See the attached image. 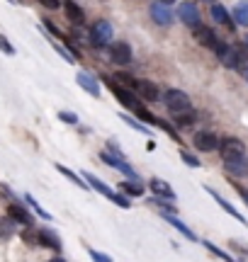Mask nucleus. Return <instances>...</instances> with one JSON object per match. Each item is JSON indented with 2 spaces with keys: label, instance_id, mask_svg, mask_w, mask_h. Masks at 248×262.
<instances>
[{
  "label": "nucleus",
  "instance_id": "18",
  "mask_svg": "<svg viewBox=\"0 0 248 262\" xmlns=\"http://www.w3.org/2000/svg\"><path fill=\"white\" fill-rule=\"evenodd\" d=\"M161 216H163V221H168V224H171L173 228H175V231H178L180 235H185L188 241H192V243L197 241V235H195V231H192V228H188V226L182 224V221H180V219H178L175 214H161Z\"/></svg>",
  "mask_w": 248,
  "mask_h": 262
},
{
  "label": "nucleus",
  "instance_id": "48",
  "mask_svg": "<svg viewBox=\"0 0 248 262\" xmlns=\"http://www.w3.org/2000/svg\"><path fill=\"white\" fill-rule=\"evenodd\" d=\"M10 3H12V0H10Z\"/></svg>",
  "mask_w": 248,
  "mask_h": 262
},
{
  "label": "nucleus",
  "instance_id": "32",
  "mask_svg": "<svg viewBox=\"0 0 248 262\" xmlns=\"http://www.w3.org/2000/svg\"><path fill=\"white\" fill-rule=\"evenodd\" d=\"M156 126H161V129L166 131V134H168L173 141H180V134L175 131V126H171V124L166 122V119H158V122H156Z\"/></svg>",
  "mask_w": 248,
  "mask_h": 262
},
{
  "label": "nucleus",
  "instance_id": "45",
  "mask_svg": "<svg viewBox=\"0 0 248 262\" xmlns=\"http://www.w3.org/2000/svg\"><path fill=\"white\" fill-rule=\"evenodd\" d=\"M158 3H163V5H173L175 0H158Z\"/></svg>",
  "mask_w": 248,
  "mask_h": 262
},
{
  "label": "nucleus",
  "instance_id": "33",
  "mask_svg": "<svg viewBox=\"0 0 248 262\" xmlns=\"http://www.w3.org/2000/svg\"><path fill=\"white\" fill-rule=\"evenodd\" d=\"M180 160L188 165V168H200V158L192 156V153H188V150H180Z\"/></svg>",
  "mask_w": 248,
  "mask_h": 262
},
{
  "label": "nucleus",
  "instance_id": "1",
  "mask_svg": "<svg viewBox=\"0 0 248 262\" xmlns=\"http://www.w3.org/2000/svg\"><path fill=\"white\" fill-rule=\"evenodd\" d=\"M105 85L110 88V93L115 95V97L124 104V107H127V110H132L134 114H139L141 110H146V107L141 104L143 100H141V97H139L136 93H134V88H127V85L117 83L115 78H105Z\"/></svg>",
  "mask_w": 248,
  "mask_h": 262
},
{
  "label": "nucleus",
  "instance_id": "38",
  "mask_svg": "<svg viewBox=\"0 0 248 262\" xmlns=\"http://www.w3.org/2000/svg\"><path fill=\"white\" fill-rule=\"evenodd\" d=\"M112 204H117V206H122V209H129V206H132V202H129V196L124 194H119V192H117L115 194V199H112Z\"/></svg>",
  "mask_w": 248,
  "mask_h": 262
},
{
  "label": "nucleus",
  "instance_id": "7",
  "mask_svg": "<svg viewBox=\"0 0 248 262\" xmlns=\"http://www.w3.org/2000/svg\"><path fill=\"white\" fill-rule=\"evenodd\" d=\"M219 156L221 160H229V158H236V156H246V143L236 136H224L219 141Z\"/></svg>",
  "mask_w": 248,
  "mask_h": 262
},
{
  "label": "nucleus",
  "instance_id": "37",
  "mask_svg": "<svg viewBox=\"0 0 248 262\" xmlns=\"http://www.w3.org/2000/svg\"><path fill=\"white\" fill-rule=\"evenodd\" d=\"M0 51H3V54H8V56H12V54H15V47L8 41V37H5V34H0Z\"/></svg>",
  "mask_w": 248,
  "mask_h": 262
},
{
  "label": "nucleus",
  "instance_id": "10",
  "mask_svg": "<svg viewBox=\"0 0 248 262\" xmlns=\"http://www.w3.org/2000/svg\"><path fill=\"white\" fill-rule=\"evenodd\" d=\"M224 168L229 178H248V156H236V158L224 160Z\"/></svg>",
  "mask_w": 248,
  "mask_h": 262
},
{
  "label": "nucleus",
  "instance_id": "28",
  "mask_svg": "<svg viewBox=\"0 0 248 262\" xmlns=\"http://www.w3.org/2000/svg\"><path fill=\"white\" fill-rule=\"evenodd\" d=\"M122 122H124V124H129L132 129H136V131H139V134H143V136H149V134H151L146 124H143V122H136L134 117H127V114H122Z\"/></svg>",
  "mask_w": 248,
  "mask_h": 262
},
{
  "label": "nucleus",
  "instance_id": "43",
  "mask_svg": "<svg viewBox=\"0 0 248 262\" xmlns=\"http://www.w3.org/2000/svg\"><path fill=\"white\" fill-rule=\"evenodd\" d=\"M234 189L239 192V194H241V199H243V202H246V204H248V189H246V187H241V185H234Z\"/></svg>",
  "mask_w": 248,
  "mask_h": 262
},
{
  "label": "nucleus",
  "instance_id": "50",
  "mask_svg": "<svg viewBox=\"0 0 248 262\" xmlns=\"http://www.w3.org/2000/svg\"><path fill=\"white\" fill-rule=\"evenodd\" d=\"M210 3H212V0H210Z\"/></svg>",
  "mask_w": 248,
  "mask_h": 262
},
{
  "label": "nucleus",
  "instance_id": "47",
  "mask_svg": "<svg viewBox=\"0 0 248 262\" xmlns=\"http://www.w3.org/2000/svg\"><path fill=\"white\" fill-rule=\"evenodd\" d=\"M246 44H248V34H246Z\"/></svg>",
  "mask_w": 248,
  "mask_h": 262
},
{
  "label": "nucleus",
  "instance_id": "29",
  "mask_svg": "<svg viewBox=\"0 0 248 262\" xmlns=\"http://www.w3.org/2000/svg\"><path fill=\"white\" fill-rule=\"evenodd\" d=\"M229 51H231V47L226 44V41H221V39H217V44L212 47V54H214V56L219 58V61H224V56H226Z\"/></svg>",
  "mask_w": 248,
  "mask_h": 262
},
{
  "label": "nucleus",
  "instance_id": "46",
  "mask_svg": "<svg viewBox=\"0 0 248 262\" xmlns=\"http://www.w3.org/2000/svg\"><path fill=\"white\" fill-rule=\"evenodd\" d=\"M47 262H66L64 257H54V260H47Z\"/></svg>",
  "mask_w": 248,
  "mask_h": 262
},
{
  "label": "nucleus",
  "instance_id": "49",
  "mask_svg": "<svg viewBox=\"0 0 248 262\" xmlns=\"http://www.w3.org/2000/svg\"><path fill=\"white\" fill-rule=\"evenodd\" d=\"M231 262H234V260H231Z\"/></svg>",
  "mask_w": 248,
  "mask_h": 262
},
{
  "label": "nucleus",
  "instance_id": "22",
  "mask_svg": "<svg viewBox=\"0 0 248 262\" xmlns=\"http://www.w3.org/2000/svg\"><path fill=\"white\" fill-rule=\"evenodd\" d=\"M231 17L239 27H248V0H239L234 10H231Z\"/></svg>",
  "mask_w": 248,
  "mask_h": 262
},
{
  "label": "nucleus",
  "instance_id": "31",
  "mask_svg": "<svg viewBox=\"0 0 248 262\" xmlns=\"http://www.w3.org/2000/svg\"><path fill=\"white\" fill-rule=\"evenodd\" d=\"M195 119H197V114L192 112H185V114H178V117H175V124H178V126H190V124H195Z\"/></svg>",
  "mask_w": 248,
  "mask_h": 262
},
{
  "label": "nucleus",
  "instance_id": "42",
  "mask_svg": "<svg viewBox=\"0 0 248 262\" xmlns=\"http://www.w3.org/2000/svg\"><path fill=\"white\" fill-rule=\"evenodd\" d=\"M39 3H42L47 10H56L58 5H61V0H39Z\"/></svg>",
  "mask_w": 248,
  "mask_h": 262
},
{
  "label": "nucleus",
  "instance_id": "39",
  "mask_svg": "<svg viewBox=\"0 0 248 262\" xmlns=\"http://www.w3.org/2000/svg\"><path fill=\"white\" fill-rule=\"evenodd\" d=\"M12 226H15V221H12V219H3V221H0V228H3V231H0V235H10V233H12Z\"/></svg>",
  "mask_w": 248,
  "mask_h": 262
},
{
  "label": "nucleus",
  "instance_id": "5",
  "mask_svg": "<svg viewBox=\"0 0 248 262\" xmlns=\"http://www.w3.org/2000/svg\"><path fill=\"white\" fill-rule=\"evenodd\" d=\"M178 19H180L185 27H190V29H197L202 25V15H200V8L192 3V0H185V3H180L178 5Z\"/></svg>",
  "mask_w": 248,
  "mask_h": 262
},
{
  "label": "nucleus",
  "instance_id": "9",
  "mask_svg": "<svg viewBox=\"0 0 248 262\" xmlns=\"http://www.w3.org/2000/svg\"><path fill=\"white\" fill-rule=\"evenodd\" d=\"M132 47L127 44V41H115V44H110V61L115 66H129L132 63Z\"/></svg>",
  "mask_w": 248,
  "mask_h": 262
},
{
  "label": "nucleus",
  "instance_id": "26",
  "mask_svg": "<svg viewBox=\"0 0 248 262\" xmlns=\"http://www.w3.org/2000/svg\"><path fill=\"white\" fill-rule=\"evenodd\" d=\"M234 54H236V58H239V66H241V71L248 66V44L243 41V44H234Z\"/></svg>",
  "mask_w": 248,
  "mask_h": 262
},
{
  "label": "nucleus",
  "instance_id": "25",
  "mask_svg": "<svg viewBox=\"0 0 248 262\" xmlns=\"http://www.w3.org/2000/svg\"><path fill=\"white\" fill-rule=\"evenodd\" d=\"M149 204H151V206H158V209H161V214H175V211H178V209H175V202L158 199V196H151V199H149Z\"/></svg>",
  "mask_w": 248,
  "mask_h": 262
},
{
  "label": "nucleus",
  "instance_id": "35",
  "mask_svg": "<svg viewBox=\"0 0 248 262\" xmlns=\"http://www.w3.org/2000/svg\"><path fill=\"white\" fill-rule=\"evenodd\" d=\"M88 255H90V260H93V262H115L110 255L100 253V250H95V248H88Z\"/></svg>",
  "mask_w": 248,
  "mask_h": 262
},
{
  "label": "nucleus",
  "instance_id": "13",
  "mask_svg": "<svg viewBox=\"0 0 248 262\" xmlns=\"http://www.w3.org/2000/svg\"><path fill=\"white\" fill-rule=\"evenodd\" d=\"M212 19H214L217 25H224V27L231 29V32L239 27V25L234 22V17H231V12L224 8V5H219V3H212Z\"/></svg>",
  "mask_w": 248,
  "mask_h": 262
},
{
  "label": "nucleus",
  "instance_id": "34",
  "mask_svg": "<svg viewBox=\"0 0 248 262\" xmlns=\"http://www.w3.org/2000/svg\"><path fill=\"white\" fill-rule=\"evenodd\" d=\"M115 80H117V83H122V85H127V88H134V83H136V78H134V75H129L127 71L115 73Z\"/></svg>",
  "mask_w": 248,
  "mask_h": 262
},
{
  "label": "nucleus",
  "instance_id": "4",
  "mask_svg": "<svg viewBox=\"0 0 248 262\" xmlns=\"http://www.w3.org/2000/svg\"><path fill=\"white\" fill-rule=\"evenodd\" d=\"M100 160L105 163V165H110L112 170H117V172H122L127 180H136V182H141V178H139V172L127 163L124 158H119V156H115V153H107V150H102L100 153Z\"/></svg>",
  "mask_w": 248,
  "mask_h": 262
},
{
  "label": "nucleus",
  "instance_id": "12",
  "mask_svg": "<svg viewBox=\"0 0 248 262\" xmlns=\"http://www.w3.org/2000/svg\"><path fill=\"white\" fill-rule=\"evenodd\" d=\"M149 15L156 25H161V27H171L173 25V12L168 10V5H163V3H153L151 8H149Z\"/></svg>",
  "mask_w": 248,
  "mask_h": 262
},
{
  "label": "nucleus",
  "instance_id": "16",
  "mask_svg": "<svg viewBox=\"0 0 248 262\" xmlns=\"http://www.w3.org/2000/svg\"><path fill=\"white\" fill-rule=\"evenodd\" d=\"M76 83L86 90L88 95H93V97H100V80H97L95 75H90V73H78L76 75Z\"/></svg>",
  "mask_w": 248,
  "mask_h": 262
},
{
  "label": "nucleus",
  "instance_id": "3",
  "mask_svg": "<svg viewBox=\"0 0 248 262\" xmlns=\"http://www.w3.org/2000/svg\"><path fill=\"white\" fill-rule=\"evenodd\" d=\"M112 37H115V29L107 19H95L93 27H90V34H88V41L93 44L95 49L110 47L112 44Z\"/></svg>",
  "mask_w": 248,
  "mask_h": 262
},
{
  "label": "nucleus",
  "instance_id": "44",
  "mask_svg": "<svg viewBox=\"0 0 248 262\" xmlns=\"http://www.w3.org/2000/svg\"><path fill=\"white\" fill-rule=\"evenodd\" d=\"M241 75H243V80H246V83H248V66H246V68H243V71H241Z\"/></svg>",
  "mask_w": 248,
  "mask_h": 262
},
{
  "label": "nucleus",
  "instance_id": "20",
  "mask_svg": "<svg viewBox=\"0 0 248 262\" xmlns=\"http://www.w3.org/2000/svg\"><path fill=\"white\" fill-rule=\"evenodd\" d=\"M8 216L15 221V224H22V226H32V214L22 204H10L8 206Z\"/></svg>",
  "mask_w": 248,
  "mask_h": 262
},
{
  "label": "nucleus",
  "instance_id": "36",
  "mask_svg": "<svg viewBox=\"0 0 248 262\" xmlns=\"http://www.w3.org/2000/svg\"><path fill=\"white\" fill-rule=\"evenodd\" d=\"M54 49H56V54H58L61 58H64L66 63H76V56H73V54H68V49H66V47H56V44H54Z\"/></svg>",
  "mask_w": 248,
  "mask_h": 262
},
{
  "label": "nucleus",
  "instance_id": "8",
  "mask_svg": "<svg viewBox=\"0 0 248 262\" xmlns=\"http://www.w3.org/2000/svg\"><path fill=\"white\" fill-rule=\"evenodd\" d=\"M134 93L139 95L143 102H158V100H161L158 85L153 83V80H146V78H139V80L134 83Z\"/></svg>",
  "mask_w": 248,
  "mask_h": 262
},
{
  "label": "nucleus",
  "instance_id": "27",
  "mask_svg": "<svg viewBox=\"0 0 248 262\" xmlns=\"http://www.w3.org/2000/svg\"><path fill=\"white\" fill-rule=\"evenodd\" d=\"M25 202H27V206H32L34 211H37V216H42V219H47V221H51V214H49L47 209H42V204H39L37 199L32 194H25Z\"/></svg>",
  "mask_w": 248,
  "mask_h": 262
},
{
  "label": "nucleus",
  "instance_id": "30",
  "mask_svg": "<svg viewBox=\"0 0 248 262\" xmlns=\"http://www.w3.org/2000/svg\"><path fill=\"white\" fill-rule=\"evenodd\" d=\"M204 248H207V250H210L212 255H217V257H221L224 262H231V255H229V253H224V250H221L219 245H214L212 241H204Z\"/></svg>",
  "mask_w": 248,
  "mask_h": 262
},
{
  "label": "nucleus",
  "instance_id": "11",
  "mask_svg": "<svg viewBox=\"0 0 248 262\" xmlns=\"http://www.w3.org/2000/svg\"><path fill=\"white\" fill-rule=\"evenodd\" d=\"M149 189L153 192V196H158V199H168V202H175L178 194L173 192V187L161 178H151L149 180Z\"/></svg>",
  "mask_w": 248,
  "mask_h": 262
},
{
  "label": "nucleus",
  "instance_id": "21",
  "mask_svg": "<svg viewBox=\"0 0 248 262\" xmlns=\"http://www.w3.org/2000/svg\"><path fill=\"white\" fill-rule=\"evenodd\" d=\"M195 39L200 41L202 47L212 49L214 44H217V32H214L212 27H207V25H200V27L195 29Z\"/></svg>",
  "mask_w": 248,
  "mask_h": 262
},
{
  "label": "nucleus",
  "instance_id": "41",
  "mask_svg": "<svg viewBox=\"0 0 248 262\" xmlns=\"http://www.w3.org/2000/svg\"><path fill=\"white\" fill-rule=\"evenodd\" d=\"M44 27H47L49 32H51V34H54V37H64V34H61V29H58L56 25H54V22H51V19H44Z\"/></svg>",
  "mask_w": 248,
  "mask_h": 262
},
{
  "label": "nucleus",
  "instance_id": "23",
  "mask_svg": "<svg viewBox=\"0 0 248 262\" xmlns=\"http://www.w3.org/2000/svg\"><path fill=\"white\" fill-rule=\"evenodd\" d=\"M56 170H58V172H61V175H64V178H68V180H71L73 185H78V187H80V189H86V192H90V185H88V182H86V178H80V175H76L73 170H68L66 165H61V163H56Z\"/></svg>",
  "mask_w": 248,
  "mask_h": 262
},
{
  "label": "nucleus",
  "instance_id": "2",
  "mask_svg": "<svg viewBox=\"0 0 248 262\" xmlns=\"http://www.w3.org/2000/svg\"><path fill=\"white\" fill-rule=\"evenodd\" d=\"M163 102H166V107H168V112H171L173 117L185 114V112H190V110H192V100L188 97V93H182V90H178V88L166 90V95H163Z\"/></svg>",
  "mask_w": 248,
  "mask_h": 262
},
{
  "label": "nucleus",
  "instance_id": "19",
  "mask_svg": "<svg viewBox=\"0 0 248 262\" xmlns=\"http://www.w3.org/2000/svg\"><path fill=\"white\" fill-rule=\"evenodd\" d=\"M66 17L73 27H80L86 22V12L80 5H76V0H66Z\"/></svg>",
  "mask_w": 248,
  "mask_h": 262
},
{
  "label": "nucleus",
  "instance_id": "17",
  "mask_svg": "<svg viewBox=\"0 0 248 262\" xmlns=\"http://www.w3.org/2000/svg\"><path fill=\"white\" fill-rule=\"evenodd\" d=\"M83 178H86V182H88V185H90V189H95L97 194H102V196H105V199H110V202L115 199V194H117V192H112V189L107 187V185H105V182H102V180H100V178H95L93 172H83Z\"/></svg>",
  "mask_w": 248,
  "mask_h": 262
},
{
  "label": "nucleus",
  "instance_id": "40",
  "mask_svg": "<svg viewBox=\"0 0 248 262\" xmlns=\"http://www.w3.org/2000/svg\"><path fill=\"white\" fill-rule=\"evenodd\" d=\"M58 119L64 124H78V117L73 112H58Z\"/></svg>",
  "mask_w": 248,
  "mask_h": 262
},
{
  "label": "nucleus",
  "instance_id": "6",
  "mask_svg": "<svg viewBox=\"0 0 248 262\" xmlns=\"http://www.w3.org/2000/svg\"><path fill=\"white\" fill-rule=\"evenodd\" d=\"M219 141L221 139L212 129H202V131H197V134L192 136V143H195V148L200 150V153H212V150H219Z\"/></svg>",
  "mask_w": 248,
  "mask_h": 262
},
{
  "label": "nucleus",
  "instance_id": "15",
  "mask_svg": "<svg viewBox=\"0 0 248 262\" xmlns=\"http://www.w3.org/2000/svg\"><path fill=\"white\" fill-rule=\"evenodd\" d=\"M204 189H207V194H210L212 199H214V202H217V204H219L221 209L226 211V214H229V216H234V219H236V221H241V224H246V216L241 214L239 209H234V204H229V202H226L224 196H221V194H217V192H214V189H212V187H207V185H204Z\"/></svg>",
  "mask_w": 248,
  "mask_h": 262
},
{
  "label": "nucleus",
  "instance_id": "24",
  "mask_svg": "<svg viewBox=\"0 0 248 262\" xmlns=\"http://www.w3.org/2000/svg\"><path fill=\"white\" fill-rule=\"evenodd\" d=\"M119 189H122L127 196H134V199L143 196V192H146V189L141 187V182H136V180H124V182H119Z\"/></svg>",
  "mask_w": 248,
  "mask_h": 262
},
{
  "label": "nucleus",
  "instance_id": "14",
  "mask_svg": "<svg viewBox=\"0 0 248 262\" xmlns=\"http://www.w3.org/2000/svg\"><path fill=\"white\" fill-rule=\"evenodd\" d=\"M39 248H49V250H54V253H61V238H58L51 228H39Z\"/></svg>",
  "mask_w": 248,
  "mask_h": 262
}]
</instances>
